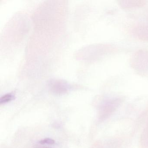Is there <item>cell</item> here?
Masks as SVG:
<instances>
[{"mask_svg":"<svg viewBox=\"0 0 148 148\" xmlns=\"http://www.w3.org/2000/svg\"><path fill=\"white\" fill-rule=\"evenodd\" d=\"M131 63L134 69L138 72L148 73V51L137 52L132 56Z\"/></svg>","mask_w":148,"mask_h":148,"instance_id":"6da1fadb","label":"cell"},{"mask_svg":"<svg viewBox=\"0 0 148 148\" xmlns=\"http://www.w3.org/2000/svg\"><path fill=\"white\" fill-rule=\"evenodd\" d=\"M47 148V147H42V148Z\"/></svg>","mask_w":148,"mask_h":148,"instance_id":"5b68a950","label":"cell"},{"mask_svg":"<svg viewBox=\"0 0 148 148\" xmlns=\"http://www.w3.org/2000/svg\"><path fill=\"white\" fill-rule=\"evenodd\" d=\"M144 1H119V5L124 9H130L134 8L140 7L145 5Z\"/></svg>","mask_w":148,"mask_h":148,"instance_id":"7a4b0ae2","label":"cell"},{"mask_svg":"<svg viewBox=\"0 0 148 148\" xmlns=\"http://www.w3.org/2000/svg\"><path fill=\"white\" fill-rule=\"evenodd\" d=\"M15 98L14 95L13 93H8L4 95L0 98V103L3 104L8 103Z\"/></svg>","mask_w":148,"mask_h":148,"instance_id":"3957f363","label":"cell"},{"mask_svg":"<svg viewBox=\"0 0 148 148\" xmlns=\"http://www.w3.org/2000/svg\"><path fill=\"white\" fill-rule=\"evenodd\" d=\"M40 144H47L52 145L55 143V141L53 139L50 138H46L43 140H40L39 142Z\"/></svg>","mask_w":148,"mask_h":148,"instance_id":"277c9868","label":"cell"}]
</instances>
